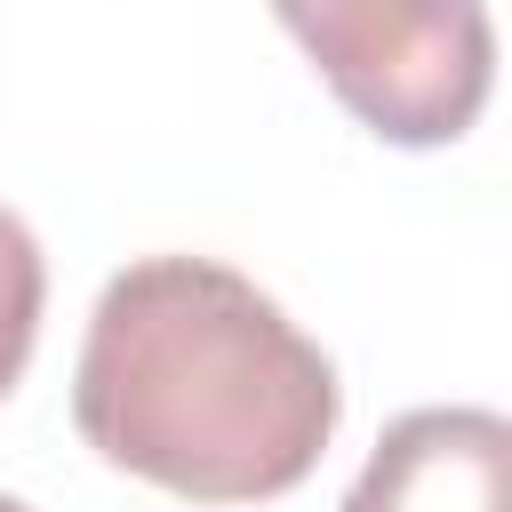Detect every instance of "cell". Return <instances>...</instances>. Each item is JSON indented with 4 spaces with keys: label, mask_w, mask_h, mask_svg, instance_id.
Segmentation results:
<instances>
[{
    "label": "cell",
    "mask_w": 512,
    "mask_h": 512,
    "mask_svg": "<svg viewBox=\"0 0 512 512\" xmlns=\"http://www.w3.org/2000/svg\"><path fill=\"white\" fill-rule=\"evenodd\" d=\"M328 96L384 144H456L496 88V24L480 0H272Z\"/></svg>",
    "instance_id": "7a4b0ae2"
},
{
    "label": "cell",
    "mask_w": 512,
    "mask_h": 512,
    "mask_svg": "<svg viewBox=\"0 0 512 512\" xmlns=\"http://www.w3.org/2000/svg\"><path fill=\"white\" fill-rule=\"evenodd\" d=\"M0 512H32V504H16V496H0Z\"/></svg>",
    "instance_id": "5b68a950"
},
{
    "label": "cell",
    "mask_w": 512,
    "mask_h": 512,
    "mask_svg": "<svg viewBox=\"0 0 512 512\" xmlns=\"http://www.w3.org/2000/svg\"><path fill=\"white\" fill-rule=\"evenodd\" d=\"M40 304H48V264L40 240L16 208H0V400L16 392L32 344H40Z\"/></svg>",
    "instance_id": "277c9868"
},
{
    "label": "cell",
    "mask_w": 512,
    "mask_h": 512,
    "mask_svg": "<svg viewBox=\"0 0 512 512\" xmlns=\"http://www.w3.org/2000/svg\"><path fill=\"white\" fill-rule=\"evenodd\" d=\"M344 512H512V424L496 408L392 416Z\"/></svg>",
    "instance_id": "3957f363"
},
{
    "label": "cell",
    "mask_w": 512,
    "mask_h": 512,
    "mask_svg": "<svg viewBox=\"0 0 512 512\" xmlns=\"http://www.w3.org/2000/svg\"><path fill=\"white\" fill-rule=\"evenodd\" d=\"M336 416V360L216 256L112 272L72 360L80 440L184 504L288 496L328 456Z\"/></svg>",
    "instance_id": "6da1fadb"
}]
</instances>
